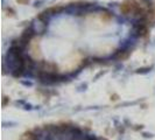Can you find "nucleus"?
Returning <instances> with one entry per match:
<instances>
[{"instance_id": "f257e3e1", "label": "nucleus", "mask_w": 155, "mask_h": 140, "mask_svg": "<svg viewBox=\"0 0 155 140\" xmlns=\"http://www.w3.org/2000/svg\"><path fill=\"white\" fill-rule=\"evenodd\" d=\"M130 38L131 25L109 9L69 7L36 23L20 47V56L31 72L64 77L118 54Z\"/></svg>"}]
</instances>
